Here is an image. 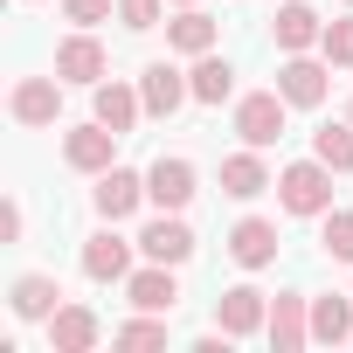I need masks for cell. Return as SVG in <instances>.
Masks as SVG:
<instances>
[{
    "label": "cell",
    "mask_w": 353,
    "mask_h": 353,
    "mask_svg": "<svg viewBox=\"0 0 353 353\" xmlns=\"http://www.w3.org/2000/svg\"><path fill=\"white\" fill-rule=\"evenodd\" d=\"M215 325H222V332H236V339H250V332H263V325H270V298H263L256 284H229V291L215 298Z\"/></svg>",
    "instance_id": "17"
},
{
    "label": "cell",
    "mask_w": 353,
    "mask_h": 353,
    "mask_svg": "<svg viewBox=\"0 0 353 353\" xmlns=\"http://www.w3.org/2000/svg\"><path fill=\"white\" fill-rule=\"evenodd\" d=\"M263 339H270L277 353L312 346V298H305V291H277V298H270V325H263Z\"/></svg>",
    "instance_id": "14"
},
{
    "label": "cell",
    "mask_w": 353,
    "mask_h": 353,
    "mask_svg": "<svg viewBox=\"0 0 353 353\" xmlns=\"http://www.w3.org/2000/svg\"><path fill=\"white\" fill-rule=\"evenodd\" d=\"M277 208L284 215H298V222H319L325 208H332V166L312 152V159H291V166H277Z\"/></svg>",
    "instance_id": "1"
},
{
    "label": "cell",
    "mask_w": 353,
    "mask_h": 353,
    "mask_svg": "<svg viewBox=\"0 0 353 353\" xmlns=\"http://www.w3.org/2000/svg\"><path fill=\"white\" fill-rule=\"evenodd\" d=\"M56 77H63V83H83V90H97V83L111 77V56H104V42H97L90 28L63 35V42H56Z\"/></svg>",
    "instance_id": "9"
},
{
    "label": "cell",
    "mask_w": 353,
    "mask_h": 353,
    "mask_svg": "<svg viewBox=\"0 0 353 353\" xmlns=\"http://www.w3.org/2000/svg\"><path fill=\"white\" fill-rule=\"evenodd\" d=\"M56 305H63V284H56L49 270H21V277L8 284V312H14L21 325H35V319L49 325V319H56Z\"/></svg>",
    "instance_id": "16"
},
{
    "label": "cell",
    "mask_w": 353,
    "mask_h": 353,
    "mask_svg": "<svg viewBox=\"0 0 353 353\" xmlns=\"http://www.w3.org/2000/svg\"><path fill=\"white\" fill-rule=\"evenodd\" d=\"M125 305H139V312H173L181 305V277H173V263H139L132 277H125Z\"/></svg>",
    "instance_id": "20"
},
{
    "label": "cell",
    "mask_w": 353,
    "mask_h": 353,
    "mask_svg": "<svg viewBox=\"0 0 353 353\" xmlns=\"http://www.w3.org/2000/svg\"><path fill=\"white\" fill-rule=\"evenodd\" d=\"M222 42V21L215 14H201V8H173V21H166V56H208Z\"/></svg>",
    "instance_id": "21"
},
{
    "label": "cell",
    "mask_w": 353,
    "mask_h": 353,
    "mask_svg": "<svg viewBox=\"0 0 353 353\" xmlns=\"http://www.w3.org/2000/svg\"><path fill=\"white\" fill-rule=\"evenodd\" d=\"M319 35H325V21H319V8H312V0H284V8H277V21H270L277 56H305V49H319Z\"/></svg>",
    "instance_id": "19"
},
{
    "label": "cell",
    "mask_w": 353,
    "mask_h": 353,
    "mask_svg": "<svg viewBox=\"0 0 353 353\" xmlns=\"http://www.w3.org/2000/svg\"><path fill=\"white\" fill-rule=\"evenodd\" d=\"M111 346H166V312H139V319H125L118 332H111Z\"/></svg>",
    "instance_id": "26"
},
{
    "label": "cell",
    "mask_w": 353,
    "mask_h": 353,
    "mask_svg": "<svg viewBox=\"0 0 353 353\" xmlns=\"http://www.w3.org/2000/svg\"><path fill=\"white\" fill-rule=\"evenodd\" d=\"M346 118H353V97H346Z\"/></svg>",
    "instance_id": "32"
},
{
    "label": "cell",
    "mask_w": 353,
    "mask_h": 353,
    "mask_svg": "<svg viewBox=\"0 0 353 353\" xmlns=\"http://www.w3.org/2000/svg\"><path fill=\"white\" fill-rule=\"evenodd\" d=\"M8 118L28 125V132L56 125V118H63V77H14V90H8Z\"/></svg>",
    "instance_id": "7"
},
{
    "label": "cell",
    "mask_w": 353,
    "mask_h": 353,
    "mask_svg": "<svg viewBox=\"0 0 353 353\" xmlns=\"http://www.w3.org/2000/svg\"><path fill=\"white\" fill-rule=\"evenodd\" d=\"M277 90H284L291 111H319V104L332 97V63L312 56V49H305V56H284V63H277Z\"/></svg>",
    "instance_id": "4"
},
{
    "label": "cell",
    "mask_w": 353,
    "mask_h": 353,
    "mask_svg": "<svg viewBox=\"0 0 353 353\" xmlns=\"http://www.w3.org/2000/svg\"><path fill=\"white\" fill-rule=\"evenodd\" d=\"M319 250L332 263H353V208H325L319 215Z\"/></svg>",
    "instance_id": "25"
},
{
    "label": "cell",
    "mask_w": 353,
    "mask_h": 353,
    "mask_svg": "<svg viewBox=\"0 0 353 353\" xmlns=\"http://www.w3.org/2000/svg\"><path fill=\"white\" fill-rule=\"evenodd\" d=\"M139 97H145V118H173L181 104H194V83L181 63H145L139 70Z\"/></svg>",
    "instance_id": "12"
},
{
    "label": "cell",
    "mask_w": 353,
    "mask_h": 353,
    "mask_svg": "<svg viewBox=\"0 0 353 353\" xmlns=\"http://www.w3.org/2000/svg\"><path fill=\"white\" fill-rule=\"evenodd\" d=\"M97 339H104V319L90 312V305H56V319H49V353H97Z\"/></svg>",
    "instance_id": "18"
},
{
    "label": "cell",
    "mask_w": 353,
    "mask_h": 353,
    "mask_svg": "<svg viewBox=\"0 0 353 353\" xmlns=\"http://www.w3.org/2000/svg\"><path fill=\"white\" fill-rule=\"evenodd\" d=\"M132 256H139V236H118V222H104V229L83 236V256H77V263H83L90 284H125V277L139 270Z\"/></svg>",
    "instance_id": "2"
},
{
    "label": "cell",
    "mask_w": 353,
    "mask_h": 353,
    "mask_svg": "<svg viewBox=\"0 0 353 353\" xmlns=\"http://www.w3.org/2000/svg\"><path fill=\"white\" fill-rule=\"evenodd\" d=\"M63 14L77 28H97V21H118V0H63Z\"/></svg>",
    "instance_id": "29"
},
{
    "label": "cell",
    "mask_w": 353,
    "mask_h": 353,
    "mask_svg": "<svg viewBox=\"0 0 353 353\" xmlns=\"http://www.w3.org/2000/svg\"><path fill=\"white\" fill-rule=\"evenodd\" d=\"M145 201H152V194H145V173H132V166H111V173H97V188H90V208H97V222H132Z\"/></svg>",
    "instance_id": "8"
},
{
    "label": "cell",
    "mask_w": 353,
    "mask_h": 353,
    "mask_svg": "<svg viewBox=\"0 0 353 353\" xmlns=\"http://www.w3.org/2000/svg\"><path fill=\"white\" fill-rule=\"evenodd\" d=\"M188 83H194V104H208V111H215V104H229V97H236V63L208 49V56H194Z\"/></svg>",
    "instance_id": "22"
},
{
    "label": "cell",
    "mask_w": 353,
    "mask_h": 353,
    "mask_svg": "<svg viewBox=\"0 0 353 353\" xmlns=\"http://www.w3.org/2000/svg\"><path fill=\"white\" fill-rule=\"evenodd\" d=\"M319 56H325L332 70H353V8H346L339 21H325V35H319Z\"/></svg>",
    "instance_id": "27"
},
{
    "label": "cell",
    "mask_w": 353,
    "mask_h": 353,
    "mask_svg": "<svg viewBox=\"0 0 353 353\" xmlns=\"http://www.w3.org/2000/svg\"><path fill=\"white\" fill-rule=\"evenodd\" d=\"M222 250H229V263H236V270H270L284 243H277V222H270V215H243V222L229 229V243H222Z\"/></svg>",
    "instance_id": "10"
},
{
    "label": "cell",
    "mask_w": 353,
    "mask_h": 353,
    "mask_svg": "<svg viewBox=\"0 0 353 353\" xmlns=\"http://www.w3.org/2000/svg\"><path fill=\"white\" fill-rule=\"evenodd\" d=\"M21 236H28V208L8 194V201H0V243H21Z\"/></svg>",
    "instance_id": "30"
},
{
    "label": "cell",
    "mask_w": 353,
    "mask_h": 353,
    "mask_svg": "<svg viewBox=\"0 0 353 353\" xmlns=\"http://www.w3.org/2000/svg\"><path fill=\"white\" fill-rule=\"evenodd\" d=\"M90 118H97V125H111L118 139H132V125L145 118V97H139V83H125V77H104V83L90 90Z\"/></svg>",
    "instance_id": "13"
},
{
    "label": "cell",
    "mask_w": 353,
    "mask_h": 353,
    "mask_svg": "<svg viewBox=\"0 0 353 353\" xmlns=\"http://www.w3.org/2000/svg\"><path fill=\"white\" fill-rule=\"evenodd\" d=\"M139 256H152V263H173V270H181V263L194 256V229H188V215L159 208V215L139 229Z\"/></svg>",
    "instance_id": "11"
},
{
    "label": "cell",
    "mask_w": 353,
    "mask_h": 353,
    "mask_svg": "<svg viewBox=\"0 0 353 353\" xmlns=\"http://www.w3.org/2000/svg\"><path fill=\"white\" fill-rule=\"evenodd\" d=\"M284 118H291V104H284V90L270 83V90H250V97H236V139L243 145H277L284 139Z\"/></svg>",
    "instance_id": "5"
},
{
    "label": "cell",
    "mask_w": 353,
    "mask_h": 353,
    "mask_svg": "<svg viewBox=\"0 0 353 353\" xmlns=\"http://www.w3.org/2000/svg\"><path fill=\"white\" fill-rule=\"evenodd\" d=\"M312 152H319L332 173H353V118H339V125H319V132H312Z\"/></svg>",
    "instance_id": "24"
},
{
    "label": "cell",
    "mask_w": 353,
    "mask_h": 353,
    "mask_svg": "<svg viewBox=\"0 0 353 353\" xmlns=\"http://www.w3.org/2000/svg\"><path fill=\"white\" fill-rule=\"evenodd\" d=\"M145 194H152V208L188 215V201L201 194V166H194L188 152H159V159L145 166Z\"/></svg>",
    "instance_id": "3"
},
{
    "label": "cell",
    "mask_w": 353,
    "mask_h": 353,
    "mask_svg": "<svg viewBox=\"0 0 353 353\" xmlns=\"http://www.w3.org/2000/svg\"><path fill=\"white\" fill-rule=\"evenodd\" d=\"M173 8H194V0H173Z\"/></svg>",
    "instance_id": "31"
},
{
    "label": "cell",
    "mask_w": 353,
    "mask_h": 353,
    "mask_svg": "<svg viewBox=\"0 0 353 353\" xmlns=\"http://www.w3.org/2000/svg\"><path fill=\"white\" fill-rule=\"evenodd\" d=\"M346 8H353V0H346Z\"/></svg>",
    "instance_id": "33"
},
{
    "label": "cell",
    "mask_w": 353,
    "mask_h": 353,
    "mask_svg": "<svg viewBox=\"0 0 353 353\" xmlns=\"http://www.w3.org/2000/svg\"><path fill=\"white\" fill-rule=\"evenodd\" d=\"M166 8H173V0H118V21L132 35H152V28H166Z\"/></svg>",
    "instance_id": "28"
},
{
    "label": "cell",
    "mask_w": 353,
    "mask_h": 353,
    "mask_svg": "<svg viewBox=\"0 0 353 353\" xmlns=\"http://www.w3.org/2000/svg\"><path fill=\"white\" fill-rule=\"evenodd\" d=\"M63 166H70V173H90V181L111 173V166H118V132L97 125V118H90V125H70V132H63Z\"/></svg>",
    "instance_id": "6"
},
{
    "label": "cell",
    "mask_w": 353,
    "mask_h": 353,
    "mask_svg": "<svg viewBox=\"0 0 353 353\" xmlns=\"http://www.w3.org/2000/svg\"><path fill=\"white\" fill-rule=\"evenodd\" d=\"M270 188H277V173H270L263 145L222 152V194H229V201H256V194H270Z\"/></svg>",
    "instance_id": "15"
},
{
    "label": "cell",
    "mask_w": 353,
    "mask_h": 353,
    "mask_svg": "<svg viewBox=\"0 0 353 353\" xmlns=\"http://www.w3.org/2000/svg\"><path fill=\"white\" fill-rule=\"evenodd\" d=\"M312 339H325V346L353 339V298H339V291L312 298Z\"/></svg>",
    "instance_id": "23"
}]
</instances>
